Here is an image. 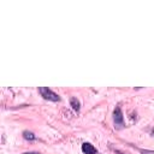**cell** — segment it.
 I'll list each match as a JSON object with an SVG mask.
<instances>
[{"label":"cell","instance_id":"2","mask_svg":"<svg viewBox=\"0 0 154 154\" xmlns=\"http://www.w3.org/2000/svg\"><path fill=\"white\" fill-rule=\"evenodd\" d=\"M113 120H114V124L119 128L124 125V117H123V112L119 106H117L113 111Z\"/></svg>","mask_w":154,"mask_h":154},{"label":"cell","instance_id":"6","mask_svg":"<svg viewBox=\"0 0 154 154\" xmlns=\"http://www.w3.org/2000/svg\"><path fill=\"white\" fill-rule=\"evenodd\" d=\"M23 154H41V153H37V152H26V153H23Z\"/></svg>","mask_w":154,"mask_h":154},{"label":"cell","instance_id":"5","mask_svg":"<svg viewBox=\"0 0 154 154\" xmlns=\"http://www.w3.org/2000/svg\"><path fill=\"white\" fill-rule=\"evenodd\" d=\"M23 137H24L25 140H29V141H32V140L36 138L35 134H32L31 131H28V130H25V131L23 132Z\"/></svg>","mask_w":154,"mask_h":154},{"label":"cell","instance_id":"3","mask_svg":"<svg viewBox=\"0 0 154 154\" xmlns=\"http://www.w3.org/2000/svg\"><path fill=\"white\" fill-rule=\"evenodd\" d=\"M82 152H83L84 154H97L96 148H95L93 144L88 143V142H84V143L82 144Z\"/></svg>","mask_w":154,"mask_h":154},{"label":"cell","instance_id":"4","mask_svg":"<svg viewBox=\"0 0 154 154\" xmlns=\"http://www.w3.org/2000/svg\"><path fill=\"white\" fill-rule=\"evenodd\" d=\"M70 103H71L72 108H73L76 112L79 111V108H81V106H79V101H78L76 97H71V99H70Z\"/></svg>","mask_w":154,"mask_h":154},{"label":"cell","instance_id":"7","mask_svg":"<svg viewBox=\"0 0 154 154\" xmlns=\"http://www.w3.org/2000/svg\"><path fill=\"white\" fill-rule=\"evenodd\" d=\"M116 152H117V153H118V154H123V153H120V152H119V150H116Z\"/></svg>","mask_w":154,"mask_h":154},{"label":"cell","instance_id":"1","mask_svg":"<svg viewBox=\"0 0 154 154\" xmlns=\"http://www.w3.org/2000/svg\"><path fill=\"white\" fill-rule=\"evenodd\" d=\"M38 91L41 94V96H43V99L46 100H51V101H60V96L58 94H55L54 91H52L49 88L47 87H40Z\"/></svg>","mask_w":154,"mask_h":154}]
</instances>
